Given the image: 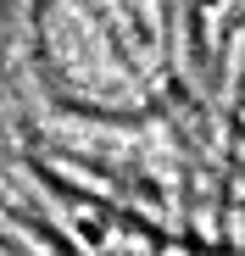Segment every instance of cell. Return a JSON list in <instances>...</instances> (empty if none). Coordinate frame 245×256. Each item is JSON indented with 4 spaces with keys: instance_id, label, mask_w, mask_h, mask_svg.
<instances>
[{
    "instance_id": "obj_1",
    "label": "cell",
    "mask_w": 245,
    "mask_h": 256,
    "mask_svg": "<svg viewBox=\"0 0 245 256\" xmlns=\"http://www.w3.org/2000/svg\"><path fill=\"white\" fill-rule=\"evenodd\" d=\"M168 0H45V34L95 84H145L168 62Z\"/></svg>"
}]
</instances>
